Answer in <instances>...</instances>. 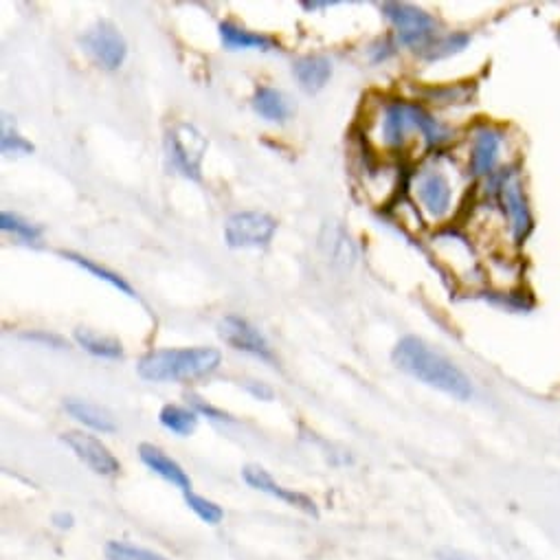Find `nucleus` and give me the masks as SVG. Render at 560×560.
<instances>
[{
  "instance_id": "f257e3e1",
  "label": "nucleus",
  "mask_w": 560,
  "mask_h": 560,
  "mask_svg": "<svg viewBox=\"0 0 560 560\" xmlns=\"http://www.w3.org/2000/svg\"><path fill=\"white\" fill-rule=\"evenodd\" d=\"M391 358H394L398 369L424 385L440 389L457 400L473 398V383H470V378L451 358H446L427 341L418 339V336H402L396 343Z\"/></svg>"
},
{
  "instance_id": "f03ea898",
  "label": "nucleus",
  "mask_w": 560,
  "mask_h": 560,
  "mask_svg": "<svg viewBox=\"0 0 560 560\" xmlns=\"http://www.w3.org/2000/svg\"><path fill=\"white\" fill-rule=\"evenodd\" d=\"M484 194L490 209H495L508 229L512 244H523L534 229V216L528 192H525L519 163L503 165L499 172L486 178Z\"/></svg>"
},
{
  "instance_id": "7ed1b4c3",
  "label": "nucleus",
  "mask_w": 560,
  "mask_h": 560,
  "mask_svg": "<svg viewBox=\"0 0 560 560\" xmlns=\"http://www.w3.org/2000/svg\"><path fill=\"white\" fill-rule=\"evenodd\" d=\"M222 354L216 347H181V350H152L141 356L137 372L152 383L170 380H194L216 372Z\"/></svg>"
},
{
  "instance_id": "20e7f679",
  "label": "nucleus",
  "mask_w": 560,
  "mask_h": 560,
  "mask_svg": "<svg viewBox=\"0 0 560 560\" xmlns=\"http://www.w3.org/2000/svg\"><path fill=\"white\" fill-rule=\"evenodd\" d=\"M385 18L396 29V40L400 47H409L420 53L429 42L440 36L438 20L416 5L409 3H385L380 5Z\"/></svg>"
},
{
  "instance_id": "39448f33",
  "label": "nucleus",
  "mask_w": 560,
  "mask_h": 560,
  "mask_svg": "<svg viewBox=\"0 0 560 560\" xmlns=\"http://www.w3.org/2000/svg\"><path fill=\"white\" fill-rule=\"evenodd\" d=\"M508 145V134L495 123H477L470 132V150H468V174L479 181H486L488 176L499 172L503 165V150Z\"/></svg>"
},
{
  "instance_id": "423d86ee",
  "label": "nucleus",
  "mask_w": 560,
  "mask_h": 560,
  "mask_svg": "<svg viewBox=\"0 0 560 560\" xmlns=\"http://www.w3.org/2000/svg\"><path fill=\"white\" fill-rule=\"evenodd\" d=\"M207 154V139L192 123L178 121L167 132V156L174 170L187 178H200V167Z\"/></svg>"
},
{
  "instance_id": "0eeeda50",
  "label": "nucleus",
  "mask_w": 560,
  "mask_h": 560,
  "mask_svg": "<svg viewBox=\"0 0 560 560\" xmlns=\"http://www.w3.org/2000/svg\"><path fill=\"white\" fill-rule=\"evenodd\" d=\"M277 231V220L264 211H240L224 224V238L231 249H257L266 246Z\"/></svg>"
},
{
  "instance_id": "6e6552de",
  "label": "nucleus",
  "mask_w": 560,
  "mask_h": 560,
  "mask_svg": "<svg viewBox=\"0 0 560 560\" xmlns=\"http://www.w3.org/2000/svg\"><path fill=\"white\" fill-rule=\"evenodd\" d=\"M80 42L84 51L106 71L119 69L128 55L126 40H123L119 29L108 20L95 22L91 29L84 31Z\"/></svg>"
},
{
  "instance_id": "1a4fd4ad",
  "label": "nucleus",
  "mask_w": 560,
  "mask_h": 560,
  "mask_svg": "<svg viewBox=\"0 0 560 560\" xmlns=\"http://www.w3.org/2000/svg\"><path fill=\"white\" fill-rule=\"evenodd\" d=\"M416 196L422 211L433 220H444L453 209V183L440 165L424 167L416 176Z\"/></svg>"
},
{
  "instance_id": "9d476101",
  "label": "nucleus",
  "mask_w": 560,
  "mask_h": 560,
  "mask_svg": "<svg viewBox=\"0 0 560 560\" xmlns=\"http://www.w3.org/2000/svg\"><path fill=\"white\" fill-rule=\"evenodd\" d=\"M416 110L418 102H407V99H391L383 108V123H380V134L383 143L389 150H398L409 141V134L416 130Z\"/></svg>"
},
{
  "instance_id": "9b49d317",
  "label": "nucleus",
  "mask_w": 560,
  "mask_h": 560,
  "mask_svg": "<svg viewBox=\"0 0 560 560\" xmlns=\"http://www.w3.org/2000/svg\"><path fill=\"white\" fill-rule=\"evenodd\" d=\"M218 330H220L222 341L231 345L233 350L249 352L253 356L264 358V361H273L271 345H268V341L264 339V334L246 319L227 315L218 323Z\"/></svg>"
},
{
  "instance_id": "f8f14e48",
  "label": "nucleus",
  "mask_w": 560,
  "mask_h": 560,
  "mask_svg": "<svg viewBox=\"0 0 560 560\" xmlns=\"http://www.w3.org/2000/svg\"><path fill=\"white\" fill-rule=\"evenodd\" d=\"M62 440L71 446V451L82 459V462L97 475H117L119 473V459L108 451V446L97 440L95 435H88L84 431H69L62 435Z\"/></svg>"
},
{
  "instance_id": "ddd939ff",
  "label": "nucleus",
  "mask_w": 560,
  "mask_h": 560,
  "mask_svg": "<svg viewBox=\"0 0 560 560\" xmlns=\"http://www.w3.org/2000/svg\"><path fill=\"white\" fill-rule=\"evenodd\" d=\"M242 475L246 479V484H249L251 488L255 490H260V492H266V495H271V497H277V499H282L286 501L288 506H295V508H301V510H306L310 514H315V503H312L308 497L304 495H299V492L295 490H288L284 486H279L277 481L266 473L264 468L260 466H246L242 470Z\"/></svg>"
},
{
  "instance_id": "4468645a",
  "label": "nucleus",
  "mask_w": 560,
  "mask_h": 560,
  "mask_svg": "<svg viewBox=\"0 0 560 560\" xmlns=\"http://www.w3.org/2000/svg\"><path fill=\"white\" fill-rule=\"evenodd\" d=\"M139 455L143 459V464L148 466L150 470H154L156 475L163 477L165 481H170L172 486L181 488L183 492H192V490H189V488H192V481H189L183 466L174 462L170 455H165L161 448H156L152 444H141Z\"/></svg>"
},
{
  "instance_id": "2eb2a0df",
  "label": "nucleus",
  "mask_w": 560,
  "mask_h": 560,
  "mask_svg": "<svg viewBox=\"0 0 560 560\" xmlns=\"http://www.w3.org/2000/svg\"><path fill=\"white\" fill-rule=\"evenodd\" d=\"M293 73L306 93H317L330 80L332 62L323 58V55H306V58H299L295 62Z\"/></svg>"
},
{
  "instance_id": "dca6fc26",
  "label": "nucleus",
  "mask_w": 560,
  "mask_h": 560,
  "mask_svg": "<svg viewBox=\"0 0 560 560\" xmlns=\"http://www.w3.org/2000/svg\"><path fill=\"white\" fill-rule=\"evenodd\" d=\"M220 40L224 49L231 51H246V49H257V51H271L275 49V40L262 33H253L244 27L233 25V22H220Z\"/></svg>"
},
{
  "instance_id": "f3484780",
  "label": "nucleus",
  "mask_w": 560,
  "mask_h": 560,
  "mask_svg": "<svg viewBox=\"0 0 560 560\" xmlns=\"http://www.w3.org/2000/svg\"><path fill=\"white\" fill-rule=\"evenodd\" d=\"M253 108L257 115L275 123H284L290 119V115H293V106H290L288 97L271 86L257 88L253 93Z\"/></svg>"
},
{
  "instance_id": "a211bd4d",
  "label": "nucleus",
  "mask_w": 560,
  "mask_h": 560,
  "mask_svg": "<svg viewBox=\"0 0 560 560\" xmlns=\"http://www.w3.org/2000/svg\"><path fill=\"white\" fill-rule=\"evenodd\" d=\"M64 409L69 411L77 422H82L84 427H88V429L99 431V433H115L117 431V424H115V420H112L110 413L99 405H93V402L66 400Z\"/></svg>"
},
{
  "instance_id": "6ab92c4d",
  "label": "nucleus",
  "mask_w": 560,
  "mask_h": 560,
  "mask_svg": "<svg viewBox=\"0 0 560 560\" xmlns=\"http://www.w3.org/2000/svg\"><path fill=\"white\" fill-rule=\"evenodd\" d=\"M468 44H470V33L451 31V33H444V36H438L433 42H429L418 55L427 62H438V60L451 58V55L462 53Z\"/></svg>"
},
{
  "instance_id": "aec40b11",
  "label": "nucleus",
  "mask_w": 560,
  "mask_h": 560,
  "mask_svg": "<svg viewBox=\"0 0 560 560\" xmlns=\"http://www.w3.org/2000/svg\"><path fill=\"white\" fill-rule=\"evenodd\" d=\"M420 95L427 99V102L435 106H462L468 104L475 95V88L468 82L462 84H442V86H429L422 88Z\"/></svg>"
},
{
  "instance_id": "412c9836",
  "label": "nucleus",
  "mask_w": 560,
  "mask_h": 560,
  "mask_svg": "<svg viewBox=\"0 0 560 560\" xmlns=\"http://www.w3.org/2000/svg\"><path fill=\"white\" fill-rule=\"evenodd\" d=\"M75 341L80 343V347H84L86 352H91L95 356H102V358H121L123 356V347L117 339L97 334L91 328H77Z\"/></svg>"
},
{
  "instance_id": "4be33fe9",
  "label": "nucleus",
  "mask_w": 560,
  "mask_h": 560,
  "mask_svg": "<svg viewBox=\"0 0 560 560\" xmlns=\"http://www.w3.org/2000/svg\"><path fill=\"white\" fill-rule=\"evenodd\" d=\"M60 255L64 257V260H69V262H73V264H77V266H82L84 271L93 273L97 279H102V282L110 284L112 288H117L119 293L128 295V297H132V299H137V293H134V288H132L121 275L112 273V271H108V268L95 264L93 260H88V257H84V255H77V253H71V251H60Z\"/></svg>"
},
{
  "instance_id": "5701e85b",
  "label": "nucleus",
  "mask_w": 560,
  "mask_h": 560,
  "mask_svg": "<svg viewBox=\"0 0 560 560\" xmlns=\"http://www.w3.org/2000/svg\"><path fill=\"white\" fill-rule=\"evenodd\" d=\"M161 424L165 429H170L176 435H189L196 431V424H198V413L192 409H185V407H178V405H165L161 409V416H159Z\"/></svg>"
},
{
  "instance_id": "b1692460",
  "label": "nucleus",
  "mask_w": 560,
  "mask_h": 560,
  "mask_svg": "<svg viewBox=\"0 0 560 560\" xmlns=\"http://www.w3.org/2000/svg\"><path fill=\"white\" fill-rule=\"evenodd\" d=\"M0 227H3V231L14 233V235H18V238L27 240V242H36L42 233L38 224L22 220L16 214H9V211H3V216H0Z\"/></svg>"
},
{
  "instance_id": "393cba45",
  "label": "nucleus",
  "mask_w": 560,
  "mask_h": 560,
  "mask_svg": "<svg viewBox=\"0 0 560 560\" xmlns=\"http://www.w3.org/2000/svg\"><path fill=\"white\" fill-rule=\"evenodd\" d=\"M185 501H187V506L192 508L198 514V517L209 525H218L224 517V512H222L218 503L209 501V499L200 497V495H194V492H185Z\"/></svg>"
},
{
  "instance_id": "a878e982",
  "label": "nucleus",
  "mask_w": 560,
  "mask_h": 560,
  "mask_svg": "<svg viewBox=\"0 0 560 560\" xmlns=\"http://www.w3.org/2000/svg\"><path fill=\"white\" fill-rule=\"evenodd\" d=\"M106 554L110 560H167L161 554H154L143 547H134L128 543H108Z\"/></svg>"
},
{
  "instance_id": "bb28decb",
  "label": "nucleus",
  "mask_w": 560,
  "mask_h": 560,
  "mask_svg": "<svg viewBox=\"0 0 560 560\" xmlns=\"http://www.w3.org/2000/svg\"><path fill=\"white\" fill-rule=\"evenodd\" d=\"M0 143H3L5 154H31L36 150L33 148V143H29L25 137H20L16 130H9V128L3 130V139H0Z\"/></svg>"
},
{
  "instance_id": "cd10ccee",
  "label": "nucleus",
  "mask_w": 560,
  "mask_h": 560,
  "mask_svg": "<svg viewBox=\"0 0 560 560\" xmlns=\"http://www.w3.org/2000/svg\"><path fill=\"white\" fill-rule=\"evenodd\" d=\"M22 339L36 341V343H42V345H49V347H58V350H64V347H69V345H66V341L62 339V336H58V334H49V332H42V330L22 334Z\"/></svg>"
},
{
  "instance_id": "c85d7f7f",
  "label": "nucleus",
  "mask_w": 560,
  "mask_h": 560,
  "mask_svg": "<svg viewBox=\"0 0 560 560\" xmlns=\"http://www.w3.org/2000/svg\"><path fill=\"white\" fill-rule=\"evenodd\" d=\"M396 51V44L391 42L389 38L385 40H378L376 44H372V49H369V53H372V60L374 62H385L387 58H391Z\"/></svg>"
},
{
  "instance_id": "c756f323",
  "label": "nucleus",
  "mask_w": 560,
  "mask_h": 560,
  "mask_svg": "<svg viewBox=\"0 0 560 560\" xmlns=\"http://www.w3.org/2000/svg\"><path fill=\"white\" fill-rule=\"evenodd\" d=\"M194 405H196V409H198V411L207 413V416H211V418H214V420H227V416H224V413H222V411H218V409H214V407L205 405V402H203V400L194 398Z\"/></svg>"
},
{
  "instance_id": "7c9ffc66",
  "label": "nucleus",
  "mask_w": 560,
  "mask_h": 560,
  "mask_svg": "<svg viewBox=\"0 0 560 560\" xmlns=\"http://www.w3.org/2000/svg\"><path fill=\"white\" fill-rule=\"evenodd\" d=\"M249 391L253 396L262 398V400H271L273 398V391L268 389L264 383H249Z\"/></svg>"
},
{
  "instance_id": "2f4dec72",
  "label": "nucleus",
  "mask_w": 560,
  "mask_h": 560,
  "mask_svg": "<svg viewBox=\"0 0 560 560\" xmlns=\"http://www.w3.org/2000/svg\"><path fill=\"white\" fill-rule=\"evenodd\" d=\"M330 5H336L334 0H332V3H328V0H312V3H308V0H306V3H301V7L308 9V11L310 9H323V7H330Z\"/></svg>"
},
{
  "instance_id": "473e14b6",
  "label": "nucleus",
  "mask_w": 560,
  "mask_h": 560,
  "mask_svg": "<svg viewBox=\"0 0 560 560\" xmlns=\"http://www.w3.org/2000/svg\"><path fill=\"white\" fill-rule=\"evenodd\" d=\"M55 521H62V523H60V528H69L73 519H71V517H62V514H58V517H55Z\"/></svg>"
}]
</instances>
